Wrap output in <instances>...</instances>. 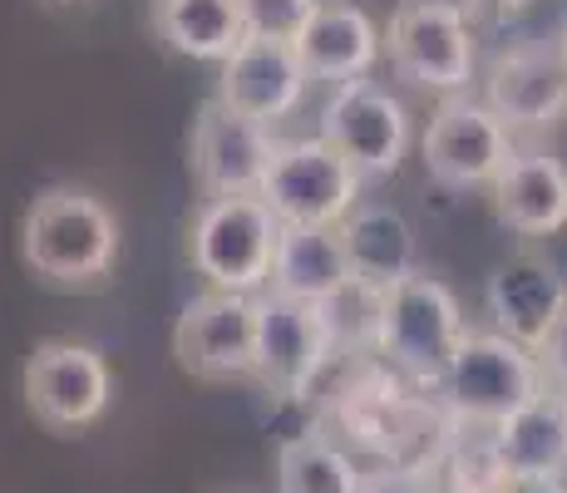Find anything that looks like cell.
I'll return each instance as SVG.
<instances>
[{"mask_svg": "<svg viewBox=\"0 0 567 493\" xmlns=\"http://www.w3.org/2000/svg\"><path fill=\"white\" fill-rule=\"evenodd\" d=\"M20 257L45 287H100L118 261V223L100 193L80 183H50L25 207Z\"/></svg>", "mask_w": 567, "mask_h": 493, "instance_id": "cell-1", "label": "cell"}, {"mask_svg": "<svg viewBox=\"0 0 567 493\" xmlns=\"http://www.w3.org/2000/svg\"><path fill=\"white\" fill-rule=\"evenodd\" d=\"M281 243V217L261 193L203 197L188 223V261L213 291L261 296L271 281V257Z\"/></svg>", "mask_w": 567, "mask_h": 493, "instance_id": "cell-2", "label": "cell"}, {"mask_svg": "<svg viewBox=\"0 0 567 493\" xmlns=\"http://www.w3.org/2000/svg\"><path fill=\"white\" fill-rule=\"evenodd\" d=\"M370 341L385 360L410 370L414 380L440 386L444 370L460 356V346L468 341V326L454 291L440 277L410 271L405 281L375 296V336Z\"/></svg>", "mask_w": 567, "mask_h": 493, "instance_id": "cell-3", "label": "cell"}, {"mask_svg": "<svg viewBox=\"0 0 567 493\" xmlns=\"http://www.w3.org/2000/svg\"><path fill=\"white\" fill-rule=\"evenodd\" d=\"M543 380L548 376H543L538 350L508 341L504 331H468L454 366L444 370L440 394L454 420L494 430V424H504L514 410H523L528 400H538L548 390Z\"/></svg>", "mask_w": 567, "mask_h": 493, "instance_id": "cell-4", "label": "cell"}, {"mask_svg": "<svg viewBox=\"0 0 567 493\" xmlns=\"http://www.w3.org/2000/svg\"><path fill=\"white\" fill-rule=\"evenodd\" d=\"M390 70L414 90L464 94L474 80V25L460 0H400L385 25Z\"/></svg>", "mask_w": 567, "mask_h": 493, "instance_id": "cell-5", "label": "cell"}, {"mask_svg": "<svg viewBox=\"0 0 567 493\" xmlns=\"http://www.w3.org/2000/svg\"><path fill=\"white\" fill-rule=\"evenodd\" d=\"M424 173L444 193H478L494 188L498 173L514 163V129L488 109V99L444 94L430 114V129L420 138Z\"/></svg>", "mask_w": 567, "mask_h": 493, "instance_id": "cell-6", "label": "cell"}, {"mask_svg": "<svg viewBox=\"0 0 567 493\" xmlns=\"http://www.w3.org/2000/svg\"><path fill=\"white\" fill-rule=\"evenodd\" d=\"M336 350L331 306L291 301V296H257V386L277 400H307Z\"/></svg>", "mask_w": 567, "mask_h": 493, "instance_id": "cell-7", "label": "cell"}, {"mask_svg": "<svg viewBox=\"0 0 567 493\" xmlns=\"http://www.w3.org/2000/svg\"><path fill=\"white\" fill-rule=\"evenodd\" d=\"M173 360L193 380H257V296L203 287L173 326Z\"/></svg>", "mask_w": 567, "mask_h": 493, "instance_id": "cell-8", "label": "cell"}, {"mask_svg": "<svg viewBox=\"0 0 567 493\" xmlns=\"http://www.w3.org/2000/svg\"><path fill=\"white\" fill-rule=\"evenodd\" d=\"M361 173L316 134L277 148L261 197L281 217V227H341L361 203Z\"/></svg>", "mask_w": 567, "mask_h": 493, "instance_id": "cell-9", "label": "cell"}, {"mask_svg": "<svg viewBox=\"0 0 567 493\" xmlns=\"http://www.w3.org/2000/svg\"><path fill=\"white\" fill-rule=\"evenodd\" d=\"M114 400L109 360L94 346L50 336L25 360V404L50 434H80L104 420Z\"/></svg>", "mask_w": 567, "mask_h": 493, "instance_id": "cell-10", "label": "cell"}, {"mask_svg": "<svg viewBox=\"0 0 567 493\" xmlns=\"http://www.w3.org/2000/svg\"><path fill=\"white\" fill-rule=\"evenodd\" d=\"M281 138L271 124L237 114L223 99H203L198 119L188 134V168L203 197H237V193H261L271 163H277Z\"/></svg>", "mask_w": 567, "mask_h": 493, "instance_id": "cell-11", "label": "cell"}, {"mask_svg": "<svg viewBox=\"0 0 567 493\" xmlns=\"http://www.w3.org/2000/svg\"><path fill=\"white\" fill-rule=\"evenodd\" d=\"M321 138L361 178H390L410 148V109L375 80L336 84L321 109Z\"/></svg>", "mask_w": 567, "mask_h": 493, "instance_id": "cell-12", "label": "cell"}, {"mask_svg": "<svg viewBox=\"0 0 567 493\" xmlns=\"http://www.w3.org/2000/svg\"><path fill=\"white\" fill-rule=\"evenodd\" d=\"M484 99L508 129H548L567 114L563 40H523L488 64Z\"/></svg>", "mask_w": 567, "mask_h": 493, "instance_id": "cell-13", "label": "cell"}, {"mask_svg": "<svg viewBox=\"0 0 567 493\" xmlns=\"http://www.w3.org/2000/svg\"><path fill=\"white\" fill-rule=\"evenodd\" d=\"M484 306L494 316V331L538 350L558 326V316L567 311V277L538 251H514L508 261H498L488 271Z\"/></svg>", "mask_w": 567, "mask_h": 493, "instance_id": "cell-14", "label": "cell"}, {"mask_svg": "<svg viewBox=\"0 0 567 493\" xmlns=\"http://www.w3.org/2000/svg\"><path fill=\"white\" fill-rule=\"evenodd\" d=\"M307 70H301V54L287 40H257L247 35L243 45L217 64V99L233 104L237 114L261 119V124H277L307 94Z\"/></svg>", "mask_w": 567, "mask_h": 493, "instance_id": "cell-15", "label": "cell"}, {"mask_svg": "<svg viewBox=\"0 0 567 493\" xmlns=\"http://www.w3.org/2000/svg\"><path fill=\"white\" fill-rule=\"evenodd\" d=\"M297 54L311 84H331L336 90V84L365 80L375 70V60L385 54V30L355 0H321L311 25L301 30Z\"/></svg>", "mask_w": 567, "mask_h": 493, "instance_id": "cell-16", "label": "cell"}, {"mask_svg": "<svg viewBox=\"0 0 567 493\" xmlns=\"http://www.w3.org/2000/svg\"><path fill=\"white\" fill-rule=\"evenodd\" d=\"M484 454L494 459L498 474L563 479L567 474V394L543 390L538 400L514 410L504 424L488 430Z\"/></svg>", "mask_w": 567, "mask_h": 493, "instance_id": "cell-17", "label": "cell"}, {"mask_svg": "<svg viewBox=\"0 0 567 493\" xmlns=\"http://www.w3.org/2000/svg\"><path fill=\"white\" fill-rule=\"evenodd\" d=\"M267 291L316 306H336L346 291H355L341 227H281Z\"/></svg>", "mask_w": 567, "mask_h": 493, "instance_id": "cell-18", "label": "cell"}, {"mask_svg": "<svg viewBox=\"0 0 567 493\" xmlns=\"http://www.w3.org/2000/svg\"><path fill=\"white\" fill-rule=\"evenodd\" d=\"M488 193L494 217L518 237H553L567 227V163L553 153H514Z\"/></svg>", "mask_w": 567, "mask_h": 493, "instance_id": "cell-19", "label": "cell"}, {"mask_svg": "<svg viewBox=\"0 0 567 493\" xmlns=\"http://www.w3.org/2000/svg\"><path fill=\"white\" fill-rule=\"evenodd\" d=\"M346 257H351L355 291H390L405 281L414 267V227L400 207L390 203H355V213L341 223Z\"/></svg>", "mask_w": 567, "mask_h": 493, "instance_id": "cell-20", "label": "cell"}, {"mask_svg": "<svg viewBox=\"0 0 567 493\" xmlns=\"http://www.w3.org/2000/svg\"><path fill=\"white\" fill-rule=\"evenodd\" d=\"M154 35L183 60L223 64L247 40L237 0H148Z\"/></svg>", "mask_w": 567, "mask_h": 493, "instance_id": "cell-21", "label": "cell"}, {"mask_svg": "<svg viewBox=\"0 0 567 493\" xmlns=\"http://www.w3.org/2000/svg\"><path fill=\"white\" fill-rule=\"evenodd\" d=\"M365 474L326 434H291L277 449V493H361Z\"/></svg>", "mask_w": 567, "mask_h": 493, "instance_id": "cell-22", "label": "cell"}, {"mask_svg": "<svg viewBox=\"0 0 567 493\" xmlns=\"http://www.w3.org/2000/svg\"><path fill=\"white\" fill-rule=\"evenodd\" d=\"M237 6H243L247 35L287 40V45H297L301 30L311 25V16H316V6H321V0H237Z\"/></svg>", "mask_w": 567, "mask_h": 493, "instance_id": "cell-23", "label": "cell"}, {"mask_svg": "<svg viewBox=\"0 0 567 493\" xmlns=\"http://www.w3.org/2000/svg\"><path fill=\"white\" fill-rule=\"evenodd\" d=\"M361 493H440V489H434L430 474H420V469L390 464V469H375V474H365Z\"/></svg>", "mask_w": 567, "mask_h": 493, "instance_id": "cell-24", "label": "cell"}, {"mask_svg": "<svg viewBox=\"0 0 567 493\" xmlns=\"http://www.w3.org/2000/svg\"><path fill=\"white\" fill-rule=\"evenodd\" d=\"M538 360H543V376H548V386L567 394V311L558 316V326L548 331V341L538 346Z\"/></svg>", "mask_w": 567, "mask_h": 493, "instance_id": "cell-25", "label": "cell"}, {"mask_svg": "<svg viewBox=\"0 0 567 493\" xmlns=\"http://www.w3.org/2000/svg\"><path fill=\"white\" fill-rule=\"evenodd\" d=\"M494 493H567L563 479H533V474H498Z\"/></svg>", "mask_w": 567, "mask_h": 493, "instance_id": "cell-26", "label": "cell"}, {"mask_svg": "<svg viewBox=\"0 0 567 493\" xmlns=\"http://www.w3.org/2000/svg\"><path fill=\"white\" fill-rule=\"evenodd\" d=\"M533 0H468V16H518V10H528Z\"/></svg>", "mask_w": 567, "mask_h": 493, "instance_id": "cell-27", "label": "cell"}, {"mask_svg": "<svg viewBox=\"0 0 567 493\" xmlns=\"http://www.w3.org/2000/svg\"><path fill=\"white\" fill-rule=\"evenodd\" d=\"M450 493H494V489H488V484H454Z\"/></svg>", "mask_w": 567, "mask_h": 493, "instance_id": "cell-28", "label": "cell"}, {"mask_svg": "<svg viewBox=\"0 0 567 493\" xmlns=\"http://www.w3.org/2000/svg\"><path fill=\"white\" fill-rule=\"evenodd\" d=\"M558 40H563V54H567V25H563V35H558Z\"/></svg>", "mask_w": 567, "mask_h": 493, "instance_id": "cell-29", "label": "cell"}, {"mask_svg": "<svg viewBox=\"0 0 567 493\" xmlns=\"http://www.w3.org/2000/svg\"><path fill=\"white\" fill-rule=\"evenodd\" d=\"M60 6H74V0H60Z\"/></svg>", "mask_w": 567, "mask_h": 493, "instance_id": "cell-30", "label": "cell"}]
</instances>
